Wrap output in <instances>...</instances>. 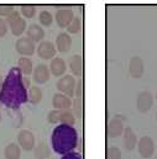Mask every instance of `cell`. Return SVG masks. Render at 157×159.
I'll return each instance as SVG.
<instances>
[{"label": "cell", "mask_w": 157, "mask_h": 159, "mask_svg": "<svg viewBox=\"0 0 157 159\" xmlns=\"http://www.w3.org/2000/svg\"><path fill=\"white\" fill-rule=\"evenodd\" d=\"M17 68L20 69L21 74L24 75H30L34 72V67H32V61L29 57H20L17 61Z\"/></svg>", "instance_id": "obj_20"}, {"label": "cell", "mask_w": 157, "mask_h": 159, "mask_svg": "<svg viewBox=\"0 0 157 159\" xmlns=\"http://www.w3.org/2000/svg\"><path fill=\"white\" fill-rule=\"evenodd\" d=\"M124 147L127 151H132L135 148V146L137 144V137L135 134V132L132 131L131 127H126L124 129Z\"/></svg>", "instance_id": "obj_17"}, {"label": "cell", "mask_w": 157, "mask_h": 159, "mask_svg": "<svg viewBox=\"0 0 157 159\" xmlns=\"http://www.w3.org/2000/svg\"><path fill=\"white\" fill-rule=\"evenodd\" d=\"M52 148L58 154H67L72 152L78 143V133L73 126L58 125L52 131L51 136Z\"/></svg>", "instance_id": "obj_2"}, {"label": "cell", "mask_w": 157, "mask_h": 159, "mask_svg": "<svg viewBox=\"0 0 157 159\" xmlns=\"http://www.w3.org/2000/svg\"><path fill=\"white\" fill-rule=\"evenodd\" d=\"M39 20L42 26H50L53 21V16L48 10H42L39 15Z\"/></svg>", "instance_id": "obj_26"}, {"label": "cell", "mask_w": 157, "mask_h": 159, "mask_svg": "<svg viewBox=\"0 0 157 159\" xmlns=\"http://www.w3.org/2000/svg\"><path fill=\"white\" fill-rule=\"evenodd\" d=\"M7 29H9V26L6 24V20L2 19V17H0V37H4L6 35Z\"/></svg>", "instance_id": "obj_33"}, {"label": "cell", "mask_w": 157, "mask_h": 159, "mask_svg": "<svg viewBox=\"0 0 157 159\" xmlns=\"http://www.w3.org/2000/svg\"><path fill=\"white\" fill-rule=\"evenodd\" d=\"M61 159H82V156L79 154L78 152H69V153L62 156Z\"/></svg>", "instance_id": "obj_35"}, {"label": "cell", "mask_w": 157, "mask_h": 159, "mask_svg": "<svg viewBox=\"0 0 157 159\" xmlns=\"http://www.w3.org/2000/svg\"><path fill=\"white\" fill-rule=\"evenodd\" d=\"M4 157H5V159H20V157H21L20 146L14 143V142L6 144V147L4 148Z\"/></svg>", "instance_id": "obj_19"}, {"label": "cell", "mask_w": 157, "mask_h": 159, "mask_svg": "<svg viewBox=\"0 0 157 159\" xmlns=\"http://www.w3.org/2000/svg\"><path fill=\"white\" fill-rule=\"evenodd\" d=\"M144 70H145V66H144V61L142 58L135 56L130 59L129 63V73L132 78H141L144 75Z\"/></svg>", "instance_id": "obj_10"}, {"label": "cell", "mask_w": 157, "mask_h": 159, "mask_svg": "<svg viewBox=\"0 0 157 159\" xmlns=\"http://www.w3.org/2000/svg\"><path fill=\"white\" fill-rule=\"evenodd\" d=\"M2 83H4V79H2V77L0 75V90H1V86H2Z\"/></svg>", "instance_id": "obj_37"}, {"label": "cell", "mask_w": 157, "mask_h": 159, "mask_svg": "<svg viewBox=\"0 0 157 159\" xmlns=\"http://www.w3.org/2000/svg\"><path fill=\"white\" fill-rule=\"evenodd\" d=\"M16 52L22 57H29L35 53V42L30 40L29 37H20L15 43Z\"/></svg>", "instance_id": "obj_4"}, {"label": "cell", "mask_w": 157, "mask_h": 159, "mask_svg": "<svg viewBox=\"0 0 157 159\" xmlns=\"http://www.w3.org/2000/svg\"><path fill=\"white\" fill-rule=\"evenodd\" d=\"M107 159H121V151L118 147H109L107 149Z\"/></svg>", "instance_id": "obj_29"}, {"label": "cell", "mask_w": 157, "mask_h": 159, "mask_svg": "<svg viewBox=\"0 0 157 159\" xmlns=\"http://www.w3.org/2000/svg\"><path fill=\"white\" fill-rule=\"evenodd\" d=\"M72 46V39L71 35L66 34V32H61L58 34L57 39H56V47L61 53H66L71 49Z\"/></svg>", "instance_id": "obj_15"}, {"label": "cell", "mask_w": 157, "mask_h": 159, "mask_svg": "<svg viewBox=\"0 0 157 159\" xmlns=\"http://www.w3.org/2000/svg\"><path fill=\"white\" fill-rule=\"evenodd\" d=\"M74 95L77 98H82L83 95V80L79 79L76 84V90H74Z\"/></svg>", "instance_id": "obj_34"}, {"label": "cell", "mask_w": 157, "mask_h": 159, "mask_svg": "<svg viewBox=\"0 0 157 159\" xmlns=\"http://www.w3.org/2000/svg\"><path fill=\"white\" fill-rule=\"evenodd\" d=\"M20 17H21V14H20L17 10H14V11H12L7 17H6V24H7V26H9V25H11L12 22H15L16 20H19Z\"/></svg>", "instance_id": "obj_32"}, {"label": "cell", "mask_w": 157, "mask_h": 159, "mask_svg": "<svg viewBox=\"0 0 157 159\" xmlns=\"http://www.w3.org/2000/svg\"><path fill=\"white\" fill-rule=\"evenodd\" d=\"M76 84H77V81H76L73 75L66 74L57 81V89L61 91V94H64L68 98H71L74 95Z\"/></svg>", "instance_id": "obj_3"}, {"label": "cell", "mask_w": 157, "mask_h": 159, "mask_svg": "<svg viewBox=\"0 0 157 159\" xmlns=\"http://www.w3.org/2000/svg\"><path fill=\"white\" fill-rule=\"evenodd\" d=\"M124 123L118 117H114L109 121L108 123V127H107V132H108V136L112 137V138H115L119 137L124 133Z\"/></svg>", "instance_id": "obj_13"}, {"label": "cell", "mask_w": 157, "mask_h": 159, "mask_svg": "<svg viewBox=\"0 0 157 159\" xmlns=\"http://www.w3.org/2000/svg\"><path fill=\"white\" fill-rule=\"evenodd\" d=\"M80 27H82V21H80V19L77 17V16H74V19L72 20V22H71V24L68 25V27H67L68 35H69V34H72V35L78 34L79 31H80Z\"/></svg>", "instance_id": "obj_27"}, {"label": "cell", "mask_w": 157, "mask_h": 159, "mask_svg": "<svg viewBox=\"0 0 157 159\" xmlns=\"http://www.w3.org/2000/svg\"><path fill=\"white\" fill-rule=\"evenodd\" d=\"M9 26L11 29V32H12L14 36H21L26 30V20L20 17L19 20H16L15 22H12Z\"/></svg>", "instance_id": "obj_21"}, {"label": "cell", "mask_w": 157, "mask_h": 159, "mask_svg": "<svg viewBox=\"0 0 157 159\" xmlns=\"http://www.w3.org/2000/svg\"><path fill=\"white\" fill-rule=\"evenodd\" d=\"M72 106H73L74 116L82 117V115H83V100H82V98H76L72 101Z\"/></svg>", "instance_id": "obj_28"}, {"label": "cell", "mask_w": 157, "mask_h": 159, "mask_svg": "<svg viewBox=\"0 0 157 159\" xmlns=\"http://www.w3.org/2000/svg\"><path fill=\"white\" fill-rule=\"evenodd\" d=\"M68 64H69V68L74 75L80 77L83 74V58H82V56L73 54L72 57H69Z\"/></svg>", "instance_id": "obj_18"}, {"label": "cell", "mask_w": 157, "mask_h": 159, "mask_svg": "<svg viewBox=\"0 0 157 159\" xmlns=\"http://www.w3.org/2000/svg\"><path fill=\"white\" fill-rule=\"evenodd\" d=\"M37 54L42 59H53L56 54V46L51 41H42L37 47Z\"/></svg>", "instance_id": "obj_9"}, {"label": "cell", "mask_w": 157, "mask_h": 159, "mask_svg": "<svg viewBox=\"0 0 157 159\" xmlns=\"http://www.w3.org/2000/svg\"><path fill=\"white\" fill-rule=\"evenodd\" d=\"M17 142L20 148L25 151H32L35 148V136L29 129H22L17 134Z\"/></svg>", "instance_id": "obj_6"}, {"label": "cell", "mask_w": 157, "mask_h": 159, "mask_svg": "<svg viewBox=\"0 0 157 159\" xmlns=\"http://www.w3.org/2000/svg\"><path fill=\"white\" fill-rule=\"evenodd\" d=\"M20 14L22 16H25L26 19H31L35 16L36 14V6L32 5V4H26V5H22L21 9H20Z\"/></svg>", "instance_id": "obj_25"}, {"label": "cell", "mask_w": 157, "mask_h": 159, "mask_svg": "<svg viewBox=\"0 0 157 159\" xmlns=\"http://www.w3.org/2000/svg\"><path fill=\"white\" fill-rule=\"evenodd\" d=\"M136 105L140 112H147L152 105H154V98L151 95L150 91H141L137 95V100H136Z\"/></svg>", "instance_id": "obj_8"}, {"label": "cell", "mask_w": 157, "mask_h": 159, "mask_svg": "<svg viewBox=\"0 0 157 159\" xmlns=\"http://www.w3.org/2000/svg\"><path fill=\"white\" fill-rule=\"evenodd\" d=\"M50 154H51V152H50V148H48L47 143L45 141H41L36 146V148H35V157H36V159H46L50 157Z\"/></svg>", "instance_id": "obj_22"}, {"label": "cell", "mask_w": 157, "mask_h": 159, "mask_svg": "<svg viewBox=\"0 0 157 159\" xmlns=\"http://www.w3.org/2000/svg\"><path fill=\"white\" fill-rule=\"evenodd\" d=\"M26 37H29L32 42H42L45 37V30L42 29V26H40L37 24H31L27 27L26 31Z\"/></svg>", "instance_id": "obj_16"}, {"label": "cell", "mask_w": 157, "mask_h": 159, "mask_svg": "<svg viewBox=\"0 0 157 159\" xmlns=\"http://www.w3.org/2000/svg\"><path fill=\"white\" fill-rule=\"evenodd\" d=\"M15 9L12 5H0V17H7Z\"/></svg>", "instance_id": "obj_30"}, {"label": "cell", "mask_w": 157, "mask_h": 159, "mask_svg": "<svg viewBox=\"0 0 157 159\" xmlns=\"http://www.w3.org/2000/svg\"><path fill=\"white\" fill-rule=\"evenodd\" d=\"M59 114H61L59 110H52V111H50L48 115H47L48 122L50 123H57V122H59Z\"/></svg>", "instance_id": "obj_31"}, {"label": "cell", "mask_w": 157, "mask_h": 159, "mask_svg": "<svg viewBox=\"0 0 157 159\" xmlns=\"http://www.w3.org/2000/svg\"><path fill=\"white\" fill-rule=\"evenodd\" d=\"M59 122H62V125L73 126L76 122V116L71 110H63L59 114Z\"/></svg>", "instance_id": "obj_24"}, {"label": "cell", "mask_w": 157, "mask_h": 159, "mask_svg": "<svg viewBox=\"0 0 157 159\" xmlns=\"http://www.w3.org/2000/svg\"><path fill=\"white\" fill-rule=\"evenodd\" d=\"M42 90L39 86H31L30 90L27 91V99L32 102V104H39L42 100Z\"/></svg>", "instance_id": "obj_23"}, {"label": "cell", "mask_w": 157, "mask_h": 159, "mask_svg": "<svg viewBox=\"0 0 157 159\" xmlns=\"http://www.w3.org/2000/svg\"><path fill=\"white\" fill-rule=\"evenodd\" d=\"M32 74H34V80H35L37 84H45L46 81H48L50 77H51L50 68H48L46 64H43V63L36 66V68L34 69Z\"/></svg>", "instance_id": "obj_12"}, {"label": "cell", "mask_w": 157, "mask_h": 159, "mask_svg": "<svg viewBox=\"0 0 157 159\" xmlns=\"http://www.w3.org/2000/svg\"><path fill=\"white\" fill-rule=\"evenodd\" d=\"M22 83H24V85H25V88H29L30 86V79L27 78V77H22Z\"/></svg>", "instance_id": "obj_36"}, {"label": "cell", "mask_w": 157, "mask_h": 159, "mask_svg": "<svg viewBox=\"0 0 157 159\" xmlns=\"http://www.w3.org/2000/svg\"><path fill=\"white\" fill-rule=\"evenodd\" d=\"M156 99H157V94H156Z\"/></svg>", "instance_id": "obj_40"}, {"label": "cell", "mask_w": 157, "mask_h": 159, "mask_svg": "<svg viewBox=\"0 0 157 159\" xmlns=\"http://www.w3.org/2000/svg\"><path fill=\"white\" fill-rule=\"evenodd\" d=\"M74 19V14L73 10L68 9V7H63V9H58L56 12V22L59 27H68V25L72 22V20Z\"/></svg>", "instance_id": "obj_7"}, {"label": "cell", "mask_w": 157, "mask_h": 159, "mask_svg": "<svg viewBox=\"0 0 157 159\" xmlns=\"http://www.w3.org/2000/svg\"><path fill=\"white\" fill-rule=\"evenodd\" d=\"M67 70V64L64 62L63 58L61 57H55L52 61H51V64H50V72L56 75V77H61L66 73Z\"/></svg>", "instance_id": "obj_14"}, {"label": "cell", "mask_w": 157, "mask_h": 159, "mask_svg": "<svg viewBox=\"0 0 157 159\" xmlns=\"http://www.w3.org/2000/svg\"><path fill=\"white\" fill-rule=\"evenodd\" d=\"M156 119H157V114H156Z\"/></svg>", "instance_id": "obj_39"}, {"label": "cell", "mask_w": 157, "mask_h": 159, "mask_svg": "<svg viewBox=\"0 0 157 159\" xmlns=\"http://www.w3.org/2000/svg\"><path fill=\"white\" fill-rule=\"evenodd\" d=\"M26 101L27 91L22 83V74L17 67H12L2 83L0 102L10 109H17Z\"/></svg>", "instance_id": "obj_1"}, {"label": "cell", "mask_w": 157, "mask_h": 159, "mask_svg": "<svg viewBox=\"0 0 157 159\" xmlns=\"http://www.w3.org/2000/svg\"><path fill=\"white\" fill-rule=\"evenodd\" d=\"M0 123H1V112H0Z\"/></svg>", "instance_id": "obj_38"}, {"label": "cell", "mask_w": 157, "mask_h": 159, "mask_svg": "<svg viewBox=\"0 0 157 159\" xmlns=\"http://www.w3.org/2000/svg\"><path fill=\"white\" fill-rule=\"evenodd\" d=\"M137 149L141 157L144 158H150L152 157L155 152V143L154 139L149 136H144L139 142H137Z\"/></svg>", "instance_id": "obj_5"}, {"label": "cell", "mask_w": 157, "mask_h": 159, "mask_svg": "<svg viewBox=\"0 0 157 159\" xmlns=\"http://www.w3.org/2000/svg\"><path fill=\"white\" fill-rule=\"evenodd\" d=\"M52 105H53L55 110H59V111L69 110V107L72 106V100L67 95L61 94V93H57L52 98Z\"/></svg>", "instance_id": "obj_11"}]
</instances>
